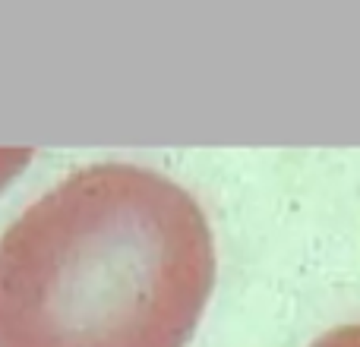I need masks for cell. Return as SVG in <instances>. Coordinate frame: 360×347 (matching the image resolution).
<instances>
[{
  "instance_id": "6da1fadb",
  "label": "cell",
  "mask_w": 360,
  "mask_h": 347,
  "mask_svg": "<svg viewBox=\"0 0 360 347\" xmlns=\"http://www.w3.org/2000/svg\"><path fill=\"white\" fill-rule=\"evenodd\" d=\"M212 284V230L184 186L89 164L0 237V347H186Z\"/></svg>"
},
{
  "instance_id": "7a4b0ae2",
  "label": "cell",
  "mask_w": 360,
  "mask_h": 347,
  "mask_svg": "<svg viewBox=\"0 0 360 347\" xmlns=\"http://www.w3.org/2000/svg\"><path fill=\"white\" fill-rule=\"evenodd\" d=\"M313 347H360V322L338 325V329L326 332Z\"/></svg>"
}]
</instances>
